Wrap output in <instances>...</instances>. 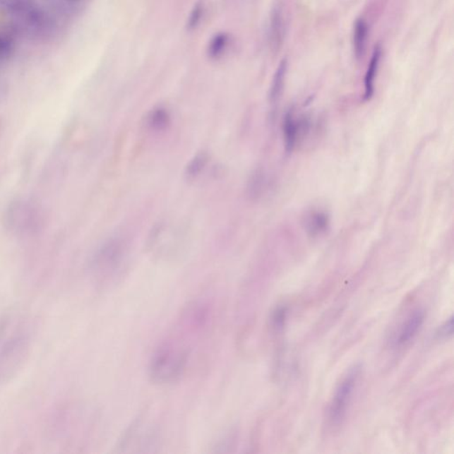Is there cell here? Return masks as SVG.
I'll return each instance as SVG.
<instances>
[{
	"label": "cell",
	"instance_id": "9c48e42d",
	"mask_svg": "<svg viewBox=\"0 0 454 454\" xmlns=\"http://www.w3.org/2000/svg\"><path fill=\"white\" fill-rule=\"evenodd\" d=\"M381 55H382V49L379 46L376 47L374 51L372 58H371L369 68L366 73L365 77V95L364 99L369 100L374 95V79H376L378 67H379Z\"/></svg>",
	"mask_w": 454,
	"mask_h": 454
},
{
	"label": "cell",
	"instance_id": "5bb4252c",
	"mask_svg": "<svg viewBox=\"0 0 454 454\" xmlns=\"http://www.w3.org/2000/svg\"><path fill=\"white\" fill-rule=\"evenodd\" d=\"M171 124V116L167 110L157 107L151 111L148 116V126L151 130L162 131L167 129Z\"/></svg>",
	"mask_w": 454,
	"mask_h": 454
},
{
	"label": "cell",
	"instance_id": "5b68a950",
	"mask_svg": "<svg viewBox=\"0 0 454 454\" xmlns=\"http://www.w3.org/2000/svg\"><path fill=\"white\" fill-rule=\"evenodd\" d=\"M425 314L424 311L417 310L414 311L409 316L407 321L405 322L400 328L398 336L395 340L397 345H404L414 339V336L418 334L422 325H424Z\"/></svg>",
	"mask_w": 454,
	"mask_h": 454
},
{
	"label": "cell",
	"instance_id": "3957f363",
	"mask_svg": "<svg viewBox=\"0 0 454 454\" xmlns=\"http://www.w3.org/2000/svg\"><path fill=\"white\" fill-rule=\"evenodd\" d=\"M359 374V367H354L349 371L347 376L344 378L335 390L330 408H329V420L333 426L342 424L346 414V410L351 400L353 390L355 389Z\"/></svg>",
	"mask_w": 454,
	"mask_h": 454
},
{
	"label": "cell",
	"instance_id": "277c9868",
	"mask_svg": "<svg viewBox=\"0 0 454 454\" xmlns=\"http://www.w3.org/2000/svg\"><path fill=\"white\" fill-rule=\"evenodd\" d=\"M126 249L120 241H111L97 253L93 261L95 270L102 278L115 276L122 265Z\"/></svg>",
	"mask_w": 454,
	"mask_h": 454
},
{
	"label": "cell",
	"instance_id": "ffe728a7",
	"mask_svg": "<svg viewBox=\"0 0 454 454\" xmlns=\"http://www.w3.org/2000/svg\"><path fill=\"white\" fill-rule=\"evenodd\" d=\"M453 327V318H450V320L448 322H446V325H443L441 330V335H452Z\"/></svg>",
	"mask_w": 454,
	"mask_h": 454
},
{
	"label": "cell",
	"instance_id": "4fadbf2b",
	"mask_svg": "<svg viewBox=\"0 0 454 454\" xmlns=\"http://www.w3.org/2000/svg\"><path fill=\"white\" fill-rule=\"evenodd\" d=\"M229 44L230 37L227 33L220 32L215 35L208 46V55L210 58L217 60V59L223 56L229 47Z\"/></svg>",
	"mask_w": 454,
	"mask_h": 454
},
{
	"label": "cell",
	"instance_id": "8fae6325",
	"mask_svg": "<svg viewBox=\"0 0 454 454\" xmlns=\"http://www.w3.org/2000/svg\"><path fill=\"white\" fill-rule=\"evenodd\" d=\"M300 128V123L297 122V121L294 119L292 113H287L283 123V131L284 136H285L287 152H291L293 150L294 145H296L297 141Z\"/></svg>",
	"mask_w": 454,
	"mask_h": 454
},
{
	"label": "cell",
	"instance_id": "52a82bcc",
	"mask_svg": "<svg viewBox=\"0 0 454 454\" xmlns=\"http://www.w3.org/2000/svg\"><path fill=\"white\" fill-rule=\"evenodd\" d=\"M284 37V19L282 8L276 6L273 10L269 27V41L273 51L282 47Z\"/></svg>",
	"mask_w": 454,
	"mask_h": 454
},
{
	"label": "cell",
	"instance_id": "ba28073f",
	"mask_svg": "<svg viewBox=\"0 0 454 454\" xmlns=\"http://www.w3.org/2000/svg\"><path fill=\"white\" fill-rule=\"evenodd\" d=\"M16 47V34L13 30H0V68H4L12 60Z\"/></svg>",
	"mask_w": 454,
	"mask_h": 454
},
{
	"label": "cell",
	"instance_id": "2e32d148",
	"mask_svg": "<svg viewBox=\"0 0 454 454\" xmlns=\"http://www.w3.org/2000/svg\"><path fill=\"white\" fill-rule=\"evenodd\" d=\"M34 2L35 0H0V12L12 19Z\"/></svg>",
	"mask_w": 454,
	"mask_h": 454
},
{
	"label": "cell",
	"instance_id": "7a4b0ae2",
	"mask_svg": "<svg viewBox=\"0 0 454 454\" xmlns=\"http://www.w3.org/2000/svg\"><path fill=\"white\" fill-rule=\"evenodd\" d=\"M187 352L172 342L162 345L155 352L150 362V376L157 383L174 382L186 369Z\"/></svg>",
	"mask_w": 454,
	"mask_h": 454
},
{
	"label": "cell",
	"instance_id": "d6986e66",
	"mask_svg": "<svg viewBox=\"0 0 454 454\" xmlns=\"http://www.w3.org/2000/svg\"><path fill=\"white\" fill-rule=\"evenodd\" d=\"M286 316V310L284 308H280V309L277 310L275 313V317H273V322H275V325L276 328H282L285 321Z\"/></svg>",
	"mask_w": 454,
	"mask_h": 454
},
{
	"label": "cell",
	"instance_id": "8992f818",
	"mask_svg": "<svg viewBox=\"0 0 454 454\" xmlns=\"http://www.w3.org/2000/svg\"><path fill=\"white\" fill-rule=\"evenodd\" d=\"M89 0H47L52 11L65 18H75L84 11Z\"/></svg>",
	"mask_w": 454,
	"mask_h": 454
},
{
	"label": "cell",
	"instance_id": "ac0fdd59",
	"mask_svg": "<svg viewBox=\"0 0 454 454\" xmlns=\"http://www.w3.org/2000/svg\"><path fill=\"white\" fill-rule=\"evenodd\" d=\"M204 13V5L203 2L199 1L193 6L190 13L189 18L187 20V29L191 30L198 27L201 20H202Z\"/></svg>",
	"mask_w": 454,
	"mask_h": 454
},
{
	"label": "cell",
	"instance_id": "e0dca14e",
	"mask_svg": "<svg viewBox=\"0 0 454 454\" xmlns=\"http://www.w3.org/2000/svg\"><path fill=\"white\" fill-rule=\"evenodd\" d=\"M287 61L282 60L278 68H277L275 78H273L271 92H270V99H271L272 102H275L279 99L280 95H282L287 73Z\"/></svg>",
	"mask_w": 454,
	"mask_h": 454
},
{
	"label": "cell",
	"instance_id": "6da1fadb",
	"mask_svg": "<svg viewBox=\"0 0 454 454\" xmlns=\"http://www.w3.org/2000/svg\"><path fill=\"white\" fill-rule=\"evenodd\" d=\"M10 20L13 33L37 42L50 40L56 29L54 16L36 1Z\"/></svg>",
	"mask_w": 454,
	"mask_h": 454
},
{
	"label": "cell",
	"instance_id": "9a60e30c",
	"mask_svg": "<svg viewBox=\"0 0 454 454\" xmlns=\"http://www.w3.org/2000/svg\"><path fill=\"white\" fill-rule=\"evenodd\" d=\"M209 162V155L204 152L197 154L187 165L185 172L187 180H195L202 174Z\"/></svg>",
	"mask_w": 454,
	"mask_h": 454
},
{
	"label": "cell",
	"instance_id": "7c38bea8",
	"mask_svg": "<svg viewBox=\"0 0 454 454\" xmlns=\"http://www.w3.org/2000/svg\"><path fill=\"white\" fill-rule=\"evenodd\" d=\"M329 224L327 214L321 211H314L308 215L306 220V227L311 237H317L327 231Z\"/></svg>",
	"mask_w": 454,
	"mask_h": 454
},
{
	"label": "cell",
	"instance_id": "30bf717a",
	"mask_svg": "<svg viewBox=\"0 0 454 454\" xmlns=\"http://www.w3.org/2000/svg\"><path fill=\"white\" fill-rule=\"evenodd\" d=\"M367 36H369V27L363 19L357 20L354 27V53L357 59L363 58L365 55Z\"/></svg>",
	"mask_w": 454,
	"mask_h": 454
}]
</instances>
